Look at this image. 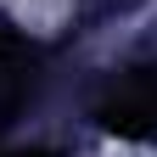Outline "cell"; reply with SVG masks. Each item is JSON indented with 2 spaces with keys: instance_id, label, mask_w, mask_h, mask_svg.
Instances as JSON below:
<instances>
[{
  "instance_id": "7a4b0ae2",
  "label": "cell",
  "mask_w": 157,
  "mask_h": 157,
  "mask_svg": "<svg viewBox=\"0 0 157 157\" xmlns=\"http://www.w3.org/2000/svg\"><path fill=\"white\" fill-rule=\"evenodd\" d=\"M34 62H39L34 39L17 28L11 17H0V84H28L34 90Z\"/></svg>"
},
{
  "instance_id": "6da1fadb",
  "label": "cell",
  "mask_w": 157,
  "mask_h": 157,
  "mask_svg": "<svg viewBox=\"0 0 157 157\" xmlns=\"http://www.w3.org/2000/svg\"><path fill=\"white\" fill-rule=\"evenodd\" d=\"M101 129L118 140H157V73H129L95 107Z\"/></svg>"
},
{
  "instance_id": "3957f363",
  "label": "cell",
  "mask_w": 157,
  "mask_h": 157,
  "mask_svg": "<svg viewBox=\"0 0 157 157\" xmlns=\"http://www.w3.org/2000/svg\"><path fill=\"white\" fill-rule=\"evenodd\" d=\"M6 157H51V151H6Z\"/></svg>"
}]
</instances>
